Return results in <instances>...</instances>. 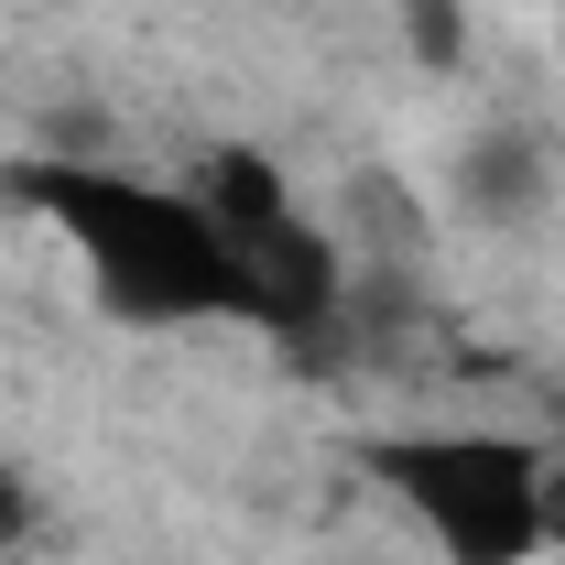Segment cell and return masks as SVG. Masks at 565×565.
I'll return each instance as SVG.
<instances>
[{
    "instance_id": "obj_3",
    "label": "cell",
    "mask_w": 565,
    "mask_h": 565,
    "mask_svg": "<svg viewBox=\"0 0 565 565\" xmlns=\"http://www.w3.org/2000/svg\"><path fill=\"white\" fill-rule=\"evenodd\" d=\"M239 282H250V327L282 338V349H316L338 327V305H349V273H338V250H327L316 217H282L273 239H250Z\"/></svg>"
},
{
    "instance_id": "obj_5",
    "label": "cell",
    "mask_w": 565,
    "mask_h": 565,
    "mask_svg": "<svg viewBox=\"0 0 565 565\" xmlns=\"http://www.w3.org/2000/svg\"><path fill=\"white\" fill-rule=\"evenodd\" d=\"M457 196H468V217H490V228L533 217L544 207V152H533L522 131H479L468 163H457Z\"/></svg>"
},
{
    "instance_id": "obj_2",
    "label": "cell",
    "mask_w": 565,
    "mask_h": 565,
    "mask_svg": "<svg viewBox=\"0 0 565 565\" xmlns=\"http://www.w3.org/2000/svg\"><path fill=\"white\" fill-rule=\"evenodd\" d=\"M359 468L424 522V544L446 565L544 555V446L522 435H370Z\"/></svg>"
},
{
    "instance_id": "obj_6",
    "label": "cell",
    "mask_w": 565,
    "mask_h": 565,
    "mask_svg": "<svg viewBox=\"0 0 565 565\" xmlns=\"http://www.w3.org/2000/svg\"><path fill=\"white\" fill-rule=\"evenodd\" d=\"M403 11V44H414V66H468V0H392Z\"/></svg>"
},
{
    "instance_id": "obj_4",
    "label": "cell",
    "mask_w": 565,
    "mask_h": 565,
    "mask_svg": "<svg viewBox=\"0 0 565 565\" xmlns=\"http://www.w3.org/2000/svg\"><path fill=\"white\" fill-rule=\"evenodd\" d=\"M196 217H207L228 250H250V239H273L282 217H294V185H282V163L273 152H250V141H207L196 152Z\"/></svg>"
},
{
    "instance_id": "obj_1",
    "label": "cell",
    "mask_w": 565,
    "mask_h": 565,
    "mask_svg": "<svg viewBox=\"0 0 565 565\" xmlns=\"http://www.w3.org/2000/svg\"><path fill=\"white\" fill-rule=\"evenodd\" d=\"M0 196L33 207L44 228H66L98 305L120 327H196V316H239L250 327V282H239V250L217 239L196 196H163L141 174H109V163H0Z\"/></svg>"
},
{
    "instance_id": "obj_7",
    "label": "cell",
    "mask_w": 565,
    "mask_h": 565,
    "mask_svg": "<svg viewBox=\"0 0 565 565\" xmlns=\"http://www.w3.org/2000/svg\"><path fill=\"white\" fill-rule=\"evenodd\" d=\"M33 533H44V500H33V479H22L11 457H0V555H22Z\"/></svg>"
},
{
    "instance_id": "obj_8",
    "label": "cell",
    "mask_w": 565,
    "mask_h": 565,
    "mask_svg": "<svg viewBox=\"0 0 565 565\" xmlns=\"http://www.w3.org/2000/svg\"><path fill=\"white\" fill-rule=\"evenodd\" d=\"M544 544H565V457H544Z\"/></svg>"
}]
</instances>
